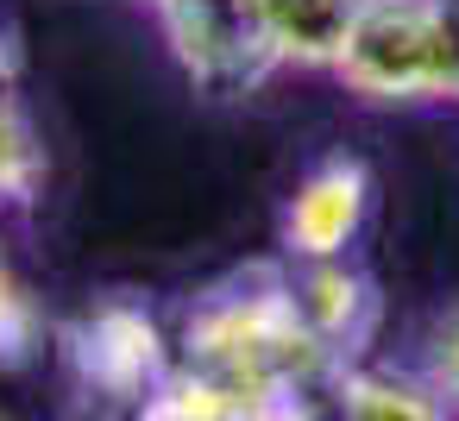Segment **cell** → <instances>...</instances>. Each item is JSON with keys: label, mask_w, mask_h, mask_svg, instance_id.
Segmentation results:
<instances>
[{"label": "cell", "mask_w": 459, "mask_h": 421, "mask_svg": "<svg viewBox=\"0 0 459 421\" xmlns=\"http://www.w3.org/2000/svg\"><path fill=\"white\" fill-rule=\"evenodd\" d=\"M340 408L346 415H440V402H428V390L396 383V377H346Z\"/></svg>", "instance_id": "52a82bcc"}, {"label": "cell", "mask_w": 459, "mask_h": 421, "mask_svg": "<svg viewBox=\"0 0 459 421\" xmlns=\"http://www.w3.org/2000/svg\"><path fill=\"white\" fill-rule=\"evenodd\" d=\"M26 176H32V145H26V126H20L7 107H0V183L20 189Z\"/></svg>", "instance_id": "ba28073f"}, {"label": "cell", "mask_w": 459, "mask_h": 421, "mask_svg": "<svg viewBox=\"0 0 459 421\" xmlns=\"http://www.w3.org/2000/svg\"><path fill=\"white\" fill-rule=\"evenodd\" d=\"M446 13V95H459V0H440Z\"/></svg>", "instance_id": "30bf717a"}, {"label": "cell", "mask_w": 459, "mask_h": 421, "mask_svg": "<svg viewBox=\"0 0 459 421\" xmlns=\"http://www.w3.org/2000/svg\"><path fill=\"white\" fill-rule=\"evenodd\" d=\"M359 214H365V170L359 164H321L283 214V245L296 258H333L359 233Z\"/></svg>", "instance_id": "277c9868"}, {"label": "cell", "mask_w": 459, "mask_h": 421, "mask_svg": "<svg viewBox=\"0 0 459 421\" xmlns=\"http://www.w3.org/2000/svg\"><path fill=\"white\" fill-rule=\"evenodd\" d=\"M434 390L459 402V321L440 327V346H434Z\"/></svg>", "instance_id": "9c48e42d"}, {"label": "cell", "mask_w": 459, "mask_h": 421, "mask_svg": "<svg viewBox=\"0 0 459 421\" xmlns=\"http://www.w3.org/2000/svg\"><path fill=\"white\" fill-rule=\"evenodd\" d=\"M158 13H164V32H170L183 70L214 95L252 89L283 57L271 0H158Z\"/></svg>", "instance_id": "7a4b0ae2"}, {"label": "cell", "mask_w": 459, "mask_h": 421, "mask_svg": "<svg viewBox=\"0 0 459 421\" xmlns=\"http://www.w3.org/2000/svg\"><path fill=\"white\" fill-rule=\"evenodd\" d=\"M365 0H271V26H277V51L302 57V64H333L352 20Z\"/></svg>", "instance_id": "8992f818"}, {"label": "cell", "mask_w": 459, "mask_h": 421, "mask_svg": "<svg viewBox=\"0 0 459 421\" xmlns=\"http://www.w3.org/2000/svg\"><path fill=\"white\" fill-rule=\"evenodd\" d=\"M76 365H82V383L101 390V396H120V402H152L158 383H164V339L152 327V314L139 308H101L82 339H76Z\"/></svg>", "instance_id": "3957f363"}, {"label": "cell", "mask_w": 459, "mask_h": 421, "mask_svg": "<svg viewBox=\"0 0 459 421\" xmlns=\"http://www.w3.org/2000/svg\"><path fill=\"white\" fill-rule=\"evenodd\" d=\"M333 64L371 101L446 95V13H440V0H365Z\"/></svg>", "instance_id": "6da1fadb"}, {"label": "cell", "mask_w": 459, "mask_h": 421, "mask_svg": "<svg viewBox=\"0 0 459 421\" xmlns=\"http://www.w3.org/2000/svg\"><path fill=\"white\" fill-rule=\"evenodd\" d=\"M290 289H296V308H302L308 333H315L327 352H352V346L371 333L377 302H371V289H365L352 271H340L333 258H308V277H296Z\"/></svg>", "instance_id": "5b68a950"}]
</instances>
